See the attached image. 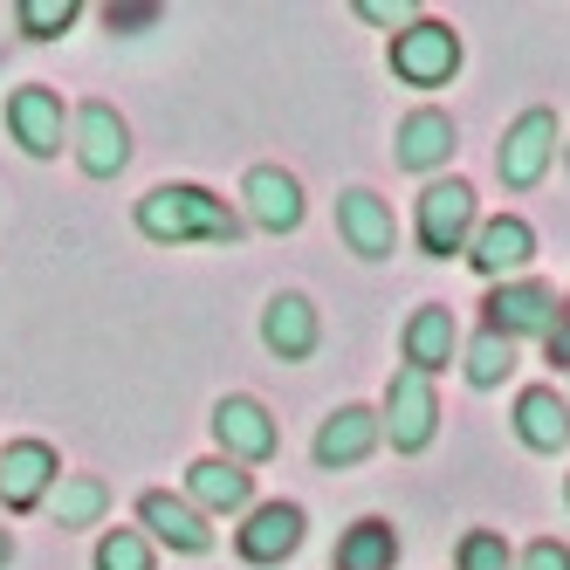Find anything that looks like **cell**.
Here are the masks:
<instances>
[{"label": "cell", "mask_w": 570, "mask_h": 570, "mask_svg": "<svg viewBox=\"0 0 570 570\" xmlns=\"http://www.w3.org/2000/svg\"><path fill=\"white\" fill-rule=\"evenodd\" d=\"M461 69V35L446 28V21H413V28H399L392 35V76L399 83H413V90H440L446 76Z\"/></svg>", "instance_id": "4"}, {"label": "cell", "mask_w": 570, "mask_h": 570, "mask_svg": "<svg viewBox=\"0 0 570 570\" xmlns=\"http://www.w3.org/2000/svg\"><path fill=\"white\" fill-rule=\"evenodd\" d=\"M8 131L28 158H62V138H69V117H62V97L28 83V90H8Z\"/></svg>", "instance_id": "12"}, {"label": "cell", "mask_w": 570, "mask_h": 570, "mask_svg": "<svg viewBox=\"0 0 570 570\" xmlns=\"http://www.w3.org/2000/svg\"><path fill=\"white\" fill-rule=\"evenodd\" d=\"M515 440L529 454H563L570 446V399H557L550 385H529L515 399Z\"/></svg>", "instance_id": "20"}, {"label": "cell", "mask_w": 570, "mask_h": 570, "mask_svg": "<svg viewBox=\"0 0 570 570\" xmlns=\"http://www.w3.org/2000/svg\"><path fill=\"white\" fill-rule=\"evenodd\" d=\"M357 14H364V21H379V28H413V21H420L413 8H405V0H357Z\"/></svg>", "instance_id": "28"}, {"label": "cell", "mask_w": 570, "mask_h": 570, "mask_svg": "<svg viewBox=\"0 0 570 570\" xmlns=\"http://www.w3.org/2000/svg\"><path fill=\"white\" fill-rule=\"evenodd\" d=\"M76 14H83L76 0H21V8H14V28L28 35V42H56V35L76 28Z\"/></svg>", "instance_id": "25"}, {"label": "cell", "mask_w": 570, "mask_h": 570, "mask_svg": "<svg viewBox=\"0 0 570 570\" xmlns=\"http://www.w3.org/2000/svg\"><path fill=\"white\" fill-rule=\"evenodd\" d=\"M214 440H220V461L234 468H255L275 454V420H268V405L248 399V392H227L214 405Z\"/></svg>", "instance_id": "10"}, {"label": "cell", "mask_w": 570, "mask_h": 570, "mask_svg": "<svg viewBox=\"0 0 570 570\" xmlns=\"http://www.w3.org/2000/svg\"><path fill=\"white\" fill-rule=\"evenodd\" d=\"M240 199H248V220L262 234H296L303 227V186L282 166H255L248 179H240Z\"/></svg>", "instance_id": "16"}, {"label": "cell", "mask_w": 570, "mask_h": 570, "mask_svg": "<svg viewBox=\"0 0 570 570\" xmlns=\"http://www.w3.org/2000/svg\"><path fill=\"white\" fill-rule=\"evenodd\" d=\"M379 433L392 440V454H426L433 433H440V399H433V379H420V372H392L385 405H379Z\"/></svg>", "instance_id": "3"}, {"label": "cell", "mask_w": 570, "mask_h": 570, "mask_svg": "<svg viewBox=\"0 0 570 570\" xmlns=\"http://www.w3.org/2000/svg\"><path fill=\"white\" fill-rule=\"evenodd\" d=\"M69 145H76V166L90 179H117L131 166V125L117 117L110 104H83L69 117Z\"/></svg>", "instance_id": "8"}, {"label": "cell", "mask_w": 570, "mask_h": 570, "mask_svg": "<svg viewBox=\"0 0 570 570\" xmlns=\"http://www.w3.org/2000/svg\"><path fill=\"white\" fill-rule=\"evenodd\" d=\"M488 323L481 331H495V337H550L557 323H563V309H557V289L550 282H529V275H515V282H495V289H488Z\"/></svg>", "instance_id": "5"}, {"label": "cell", "mask_w": 570, "mask_h": 570, "mask_svg": "<svg viewBox=\"0 0 570 570\" xmlns=\"http://www.w3.org/2000/svg\"><path fill=\"white\" fill-rule=\"evenodd\" d=\"M262 344L282 357V364H303L316 344H323V323H316V303L309 296H275L268 309H262Z\"/></svg>", "instance_id": "19"}, {"label": "cell", "mask_w": 570, "mask_h": 570, "mask_svg": "<svg viewBox=\"0 0 570 570\" xmlns=\"http://www.w3.org/2000/svg\"><path fill=\"white\" fill-rule=\"evenodd\" d=\"M138 529H145V537H158L166 550H179V557H207L214 550L207 515H199L186 495H166V488H151V495L138 502Z\"/></svg>", "instance_id": "13"}, {"label": "cell", "mask_w": 570, "mask_h": 570, "mask_svg": "<svg viewBox=\"0 0 570 570\" xmlns=\"http://www.w3.org/2000/svg\"><path fill=\"white\" fill-rule=\"evenodd\" d=\"M303 509L296 502H262L248 509V522L234 529V550L248 557V563H282V557H296L303 550Z\"/></svg>", "instance_id": "14"}, {"label": "cell", "mask_w": 570, "mask_h": 570, "mask_svg": "<svg viewBox=\"0 0 570 570\" xmlns=\"http://www.w3.org/2000/svg\"><path fill=\"white\" fill-rule=\"evenodd\" d=\"M97 570H151V537L145 529H110L97 543Z\"/></svg>", "instance_id": "26"}, {"label": "cell", "mask_w": 570, "mask_h": 570, "mask_svg": "<svg viewBox=\"0 0 570 570\" xmlns=\"http://www.w3.org/2000/svg\"><path fill=\"white\" fill-rule=\"evenodd\" d=\"M399 563V529L385 515H364L344 529V543H337V570H392Z\"/></svg>", "instance_id": "22"}, {"label": "cell", "mask_w": 570, "mask_h": 570, "mask_svg": "<svg viewBox=\"0 0 570 570\" xmlns=\"http://www.w3.org/2000/svg\"><path fill=\"white\" fill-rule=\"evenodd\" d=\"M515 570H570V550L543 537V543H529V550L515 557Z\"/></svg>", "instance_id": "29"}, {"label": "cell", "mask_w": 570, "mask_h": 570, "mask_svg": "<svg viewBox=\"0 0 570 570\" xmlns=\"http://www.w3.org/2000/svg\"><path fill=\"white\" fill-rule=\"evenodd\" d=\"M379 413H372V405H337V413L331 420H323L316 426V468H357V461H372L379 454Z\"/></svg>", "instance_id": "15"}, {"label": "cell", "mask_w": 570, "mask_h": 570, "mask_svg": "<svg viewBox=\"0 0 570 570\" xmlns=\"http://www.w3.org/2000/svg\"><path fill=\"white\" fill-rule=\"evenodd\" d=\"M186 502L199 509V515H248V502H255V474L248 468H234V461H193L186 468Z\"/></svg>", "instance_id": "18"}, {"label": "cell", "mask_w": 570, "mask_h": 570, "mask_svg": "<svg viewBox=\"0 0 570 570\" xmlns=\"http://www.w3.org/2000/svg\"><path fill=\"white\" fill-rule=\"evenodd\" d=\"M454 351H461V323H454L446 303H420L413 316H405V372L433 379V372L454 364Z\"/></svg>", "instance_id": "17"}, {"label": "cell", "mask_w": 570, "mask_h": 570, "mask_svg": "<svg viewBox=\"0 0 570 570\" xmlns=\"http://www.w3.org/2000/svg\"><path fill=\"white\" fill-rule=\"evenodd\" d=\"M8 563H14V529L0 522V570H8Z\"/></svg>", "instance_id": "31"}, {"label": "cell", "mask_w": 570, "mask_h": 570, "mask_svg": "<svg viewBox=\"0 0 570 570\" xmlns=\"http://www.w3.org/2000/svg\"><path fill=\"white\" fill-rule=\"evenodd\" d=\"M529 255H537V227H529L522 214L481 220L474 240H468V262H474V275H488V282H515V275L529 268Z\"/></svg>", "instance_id": "11"}, {"label": "cell", "mask_w": 570, "mask_h": 570, "mask_svg": "<svg viewBox=\"0 0 570 570\" xmlns=\"http://www.w3.org/2000/svg\"><path fill=\"white\" fill-rule=\"evenodd\" d=\"M543 351H550V357H563V364H570V316H563V323H557V331H550V337H543Z\"/></svg>", "instance_id": "30"}, {"label": "cell", "mask_w": 570, "mask_h": 570, "mask_svg": "<svg viewBox=\"0 0 570 570\" xmlns=\"http://www.w3.org/2000/svg\"><path fill=\"white\" fill-rule=\"evenodd\" d=\"M420 248L433 255V262H446V255H468V240H474V227H481V207H474V186L468 179H433L426 193H420Z\"/></svg>", "instance_id": "2"}, {"label": "cell", "mask_w": 570, "mask_h": 570, "mask_svg": "<svg viewBox=\"0 0 570 570\" xmlns=\"http://www.w3.org/2000/svg\"><path fill=\"white\" fill-rule=\"evenodd\" d=\"M509 372H515V344L495 337V331H481V337L468 344V385H474V392H495Z\"/></svg>", "instance_id": "24"}, {"label": "cell", "mask_w": 570, "mask_h": 570, "mask_svg": "<svg viewBox=\"0 0 570 570\" xmlns=\"http://www.w3.org/2000/svg\"><path fill=\"white\" fill-rule=\"evenodd\" d=\"M446 158H454V117L433 110V104L413 110V117L399 125V166H405V173H440Z\"/></svg>", "instance_id": "21"}, {"label": "cell", "mask_w": 570, "mask_h": 570, "mask_svg": "<svg viewBox=\"0 0 570 570\" xmlns=\"http://www.w3.org/2000/svg\"><path fill=\"white\" fill-rule=\"evenodd\" d=\"M454 570H515V557H509V543L495 537V529H468Z\"/></svg>", "instance_id": "27"}, {"label": "cell", "mask_w": 570, "mask_h": 570, "mask_svg": "<svg viewBox=\"0 0 570 570\" xmlns=\"http://www.w3.org/2000/svg\"><path fill=\"white\" fill-rule=\"evenodd\" d=\"M49 509H56V529H90L104 509H110V488L97 474H62L49 488Z\"/></svg>", "instance_id": "23"}, {"label": "cell", "mask_w": 570, "mask_h": 570, "mask_svg": "<svg viewBox=\"0 0 570 570\" xmlns=\"http://www.w3.org/2000/svg\"><path fill=\"white\" fill-rule=\"evenodd\" d=\"M563 158H570V151H563Z\"/></svg>", "instance_id": "32"}, {"label": "cell", "mask_w": 570, "mask_h": 570, "mask_svg": "<svg viewBox=\"0 0 570 570\" xmlns=\"http://www.w3.org/2000/svg\"><path fill=\"white\" fill-rule=\"evenodd\" d=\"M557 145H563V131H557V110H522L515 125L502 131V151H495V173H502V186L509 193H529L543 173H550V158H557Z\"/></svg>", "instance_id": "6"}, {"label": "cell", "mask_w": 570, "mask_h": 570, "mask_svg": "<svg viewBox=\"0 0 570 570\" xmlns=\"http://www.w3.org/2000/svg\"><path fill=\"white\" fill-rule=\"evenodd\" d=\"M62 481V461L49 440H8L0 446V509H42L49 488Z\"/></svg>", "instance_id": "9"}, {"label": "cell", "mask_w": 570, "mask_h": 570, "mask_svg": "<svg viewBox=\"0 0 570 570\" xmlns=\"http://www.w3.org/2000/svg\"><path fill=\"white\" fill-rule=\"evenodd\" d=\"M337 234L357 262H392L399 255V220H392V199H379L372 186H344L337 193Z\"/></svg>", "instance_id": "7"}, {"label": "cell", "mask_w": 570, "mask_h": 570, "mask_svg": "<svg viewBox=\"0 0 570 570\" xmlns=\"http://www.w3.org/2000/svg\"><path fill=\"white\" fill-rule=\"evenodd\" d=\"M240 220L220 193L207 186H151L138 199V234L158 240V248H179V240H207V248H234L240 240Z\"/></svg>", "instance_id": "1"}]
</instances>
